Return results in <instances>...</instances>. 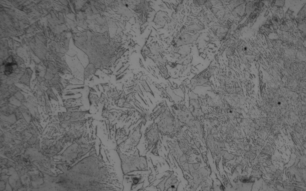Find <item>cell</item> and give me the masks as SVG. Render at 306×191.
I'll return each mask as SVG.
<instances>
[{"instance_id": "cell-5", "label": "cell", "mask_w": 306, "mask_h": 191, "mask_svg": "<svg viewBox=\"0 0 306 191\" xmlns=\"http://www.w3.org/2000/svg\"><path fill=\"white\" fill-rule=\"evenodd\" d=\"M97 69L94 65L89 63L84 69V76L85 79H87L96 73Z\"/></svg>"}, {"instance_id": "cell-1", "label": "cell", "mask_w": 306, "mask_h": 191, "mask_svg": "<svg viewBox=\"0 0 306 191\" xmlns=\"http://www.w3.org/2000/svg\"><path fill=\"white\" fill-rule=\"evenodd\" d=\"M156 122L160 134L173 138L177 131V120L168 107L162 113Z\"/></svg>"}, {"instance_id": "cell-3", "label": "cell", "mask_w": 306, "mask_h": 191, "mask_svg": "<svg viewBox=\"0 0 306 191\" xmlns=\"http://www.w3.org/2000/svg\"><path fill=\"white\" fill-rule=\"evenodd\" d=\"M124 161V167L127 170L126 172L135 170H146L147 164L145 158L137 155H132L127 156Z\"/></svg>"}, {"instance_id": "cell-2", "label": "cell", "mask_w": 306, "mask_h": 191, "mask_svg": "<svg viewBox=\"0 0 306 191\" xmlns=\"http://www.w3.org/2000/svg\"><path fill=\"white\" fill-rule=\"evenodd\" d=\"M160 134L155 121L147 127L144 135L146 150H149L152 148L156 147L160 139Z\"/></svg>"}, {"instance_id": "cell-4", "label": "cell", "mask_w": 306, "mask_h": 191, "mask_svg": "<svg viewBox=\"0 0 306 191\" xmlns=\"http://www.w3.org/2000/svg\"><path fill=\"white\" fill-rule=\"evenodd\" d=\"M168 106L165 104H161L158 107L153 110L149 115L151 121H155L162 113L167 108Z\"/></svg>"}]
</instances>
